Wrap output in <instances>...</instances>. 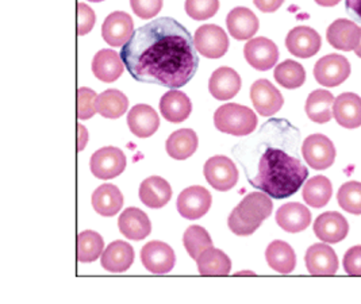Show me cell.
<instances>
[{
    "label": "cell",
    "mask_w": 361,
    "mask_h": 304,
    "mask_svg": "<svg viewBox=\"0 0 361 304\" xmlns=\"http://www.w3.org/2000/svg\"><path fill=\"white\" fill-rule=\"evenodd\" d=\"M336 97L328 90H315L306 100V114L315 123H328L333 116Z\"/></svg>",
    "instance_id": "32"
},
{
    "label": "cell",
    "mask_w": 361,
    "mask_h": 304,
    "mask_svg": "<svg viewBox=\"0 0 361 304\" xmlns=\"http://www.w3.org/2000/svg\"><path fill=\"white\" fill-rule=\"evenodd\" d=\"M272 200L265 193H247L241 203L231 211L230 230L235 236L247 237L253 234L272 214Z\"/></svg>",
    "instance_id": "3"
},
{
    "label": "cell",
    "mask_w": 361,
    "mask_h": 304,
    "mask_svg": "<svg viewBox=\"0 0 361 304\" xmlns=\"http://www.w3.org/2000/svg\"><path fill=\"white\" fill-rule=\"evenodd\" d=\"M212 193L204 187L192 186L181 191L178 197V211L183 218L195 221L207 214L212 207Z\"/></svg>",
    "instance_id": "11"
},
{
    "label": "cell",
    "mask_w": 361,
    "mask_h": 304,
    "mask_svg": "<svg viewBox=\"0 0 361 304\" xmlns=\"http://www.w3.org/2000/svg\"><path fill=\"white\" fill-rule=\"evenodd\" d=\"M98 95L94 90L82 87L78 90V118L80 121L91 119L97 114Z\"/></svg>",
    "instance_id": "41"
},
{
    "label": "cell",
    "mask_w": 361,
    "mask_h": 304,
    "mask_svg": "<svg viewBox=\"0 0 361 304\" xmlns=\"http://www.w3.org/2000/svg\"><path fill=\"white\" fill-rule=\"evenodd\" d=\"M333 116L344 128L355 130L361 126V97L353 92H344L336 97Z\"/></svg>",
    "instance_id": "19"
},
{
    "label": "cell",
    "mask_w": 361,
    "mask_h": 304,
    "mask_svg": "<svg viewBox=\"0 0 361 304\" xmlns=\"http://www.w3.org/2000/svg\"><path fill=\"white\" fill-rule=\"evenodd\" d=\"M247 64L257 71H268L279 60V49L274 41L265 37H257L247 41L244 48Z\"/></svg>",
    "instance_id": "12"
},
{
    "label": "cell",
    "mask_w": 361,
    "mask_h": 304,
    "mask_svg": "<svg viewBox=\"0 0 361 304\" xmlns=\"http://www.w3.org/2000/svg\"><path fill=\"white\" fill-rule=\"evenodd\" d=\"M340 1H341V0H315V3L319 4V6H322V7H334V6H337Z\"/></svg>",
    "instance_id": "48"
},
{
    "label": "cell",
    "mask_w": 361,
    "mask_h": 304,
    "mask_svg": "<svg viewBox=\"0 0 361 304\" xmlns=\"http://www.w3.org/2000/svg\"><path fill=\"white\" fill-rule=\"evenodd\" d=\"M219 10V0H185V13L195 20L213 18Z\"/></svg>",
    "instance_id": "40"
},
{
    "label": "cell",
    "mask_w": 361,
    "mask_h": 304,
    "mask_svg": "<svg viewBox=\"0 0 361 304\" xmlns=\"http://www.w3.org/2000/svg\"><path fill=\"white\" fill-rule=\"evenodd\" d=\"M276 222L287 233H300L312 224V214L300 203H287L278 209Z\"/></svg>",
    "instance_id": "28"
},
{
    "label": "cell",
    "mask_w": 361,
    "mask_h": 304,
    "mask_svg": "<svg viewBox=\"0 0 361 304\" xmlns=\"http://www.w3.org/2000/svg\"><path fill=\"white\" fill-rule=\"evenodd\" d=\"M197 269L202 276H228L231 261L222 250L209 248L197 260Z\"/></svg>",
    "instance_id": "33"
},
{
    "label": "cell",
    "mask_w": 361,
    "mask_h": 304,
    "mask_svg": "<svg viewBox=\"0 0 361 304\" xmlns=\"http://www.w3.org/2000/svg\"><path fill=\"white\" fill-rule=\"evenodd\" d=\"M305 262L312 276H333L338 271V257L326 243L310 246L306 252Z\"/></svg>",
    "instance_id": "16"
},
{
    "label": "cell",
    "mask_w": 361,
    "mask_h": 304,
    "mask_svg": "<svg viewBox=\"0 0 361 304\" xmlns=\"http://www.w3.org/2000/svg\"><path fill=\"white\" fill-rule=\"evenodd\" d=\"M183 243L188 255L197 260L206 249L213 246V240L202 226H190L183 236Z\"/></svg>",
    "instance_id": "38"
},
{
    "label": "cell",
    "mask_w": 361,
    "mask_h": 304,
    "mask_svg": "<svg viewBox=\"0 0 361 304\" xmlns=\"http://www.w3.org/2000/svg\"><path fill=\"white\" fill-rule=\"evenodd\" d=\"M103 248L104 241L97 231L87 230L80 233L78 237V258L80 262L97 261L102 256Z\"/></svg>",
    "instance_id": "37"
},
{
    "label": "cell",
    "mask_w": 361,
    "mask_h": 304,
    "mask_svg": "<svg viewBox=\"0 0 361 304\" xmlns=\"http://www.w3.org/2000/svg\"><path fill=\"white\" fill-rule=\"evenodd\" d=\"M321 35L309 26H296L287 34L286 47L299 59H310L321 49Z\"/></svg>",
    "instance_id": "15"
},
{
    "label": "cell",
    "mask_w": 361,
    "mask_h": 304,
    "mask_svg": "<svg viewBox=\"0 0 361 304\" xmlns=\"http://www.w3.org/2000/svg\"><path fill=\"white\" fill-rule=\"evenodd\" d=\"M314 233L317 238L328 243H338L346 238L349 224L341 214L330 211L321 214L314 222Z\"/></svg>",
    "instance_id": "18"
},
{
    "label": "cell",
    "mask_w": 361,
    "mask_h": 304,
    "mask_svg": "<svg viewBox=\"0 0 361 304\" xmlns=\"http://www.w3.org/2000/svg\"><path fill=\"white\" fill-rule=\"evenodd\" d=\"M333 195V187L328 177L315 176L303 187V199L307 206L314 208L325 207Z\"/></svg>",
    "instance_id": "35"
},
{
    "label": "cell",
    "mask_w": 361,
    "mask_h": 304,
    "mask_svg": "<svg viewBox=\"0 0 361 304\" xmlns=\"http://www.w3.org/2000/svg\"><path fill=\"white\" fill-rule=\"evenodd\" d=\"M78 128H79V152H82V149L85 147V145L88 144V131H87V128H84L82 125H78Z\"/></svg>",
    "instance_id": "47"
},
{
    "label": "cell",
    "mask_w": 361,
    "mask_h": 304,
    "mask_svg": "<svg viewBox=\"0 0 361 304\" xmlns=\"http://www.w3.org/2000/svg\"><path fill=\"white\" fill-rule=\"evenodd\" d=\"M253 3L262 13H275L281 7L284 0H253Z\"/></svg>",
    "instance_id": "45"
},
{
    "label": "cell",
    "mask_w": 361,
    "mask_h": 304,
    "mask_svg": "<svg viewBox=\"0 0 361 304\" xmlns=\"http://www.w3.org/2000/svg\"><path fill=\"white\" fill-rule=\"evenodd\" d=\"M90 168L94 176L102 180H110L119 176L125 171L126 156L115 146H106L92 154Z\"/></svg>",
    "instance_id": "9"
},
{
    "label": "cell",
    "mask_w": 361,
    "mask_h": 304,
    "mask_svg": "<svg viewBox=\"0 0 361 304\" xmlns=\"http://www.w3.org/2000/svg\"><path fill=\"white\" fill-rule=\"evenodd\" d=\"M241 274H255V273H252V272H240V273H235V276H241Z\"/></svg>",
    "instance_id": "50"
},
{
    "label": "cell",
    "mask_w": 361,
    "mask_h": 304,
    "mask_svg": "<svg viewBox=\"0 0 361 304\" xmlns=\"http://www.w3.org/2000/svg\"><path fill=\"white\" fill-rule=\"evenodd\" d=\"M328 42L334 49L350 51L357 48L361 41V28L349 19H337L328 28Z\"/></svg>",
    "instance_id": "17"
},
{
    "label": "cell",
    "mask_w": 361,
    "mask_h": 304,
    "mask_svg": "<svg viewBox=\"0 0 361 304\" xmlns=\"http://www.w3.org/2000/svg\"><path fill=\"white\" fill-rule=\"evenodd\" d=\"M163 0H130L133 13L141 19H152L163 10Z\"/></svg>",
    "instance_id": "42"
},
{
    "label": "cell",
    "mask_w": 361,
    "mask_h": 304,
    "mask_svg": "<svg viewBox=\"0 0 361 304\" xmlns=\"http://www.w3.org/2000/svg\"><path fill=\"white\" fill-rule=\"evenodd\" d=\"M197 53L206 59H221L229 50V38L225 30L216 25H203L194 35Z\"/></svg>",
    "instance_id": "6"
},
{
    "label": "cell",
    "mask_w": 361,
    "mask_h": 304,
    "mask_svg": "<svg viewBox=\"0 0 361 304\" xmlns=\"http://www.w3.org/2000/svg\"><path fill=\"white\" fill-rule=\"evenodd\" d=\"M192 111L190 97L178 90H171L160 99V112L165 121L171 123H181L188 119Z\"/></svg>",
    "instance_id": "25"
},
{
    "label": "cell",
    "mask_w": 361,
    "mask_h": 304,
    "mask_svg": "<svg viewBox=\"0 0 361 304\" xmlns=\"http://www.w3.org/2000/svg\"><path fill=\"white\" fill-rule=\"evenodd\" d=\"M214 125L221 133L244 137L257 128V116L247 106L228 103L221 106L214 114Z\"/></svg>",
    "instance_id": "4"
},
{
    "label": "cell",
    "mask_w": 361,
    "mask_h": 304,
    "mask_svg": "<svg viewBox=\"0 0 361 304\" xmlns=\"http://www.w3.org/2000/svg\"><path fill=\"white\" fill-rule=\"evenodd\" d=\"M125 71V63L114 50L102 49L94 56L92 72L95 78L104 83L118 80Z\"/></svg>",
    "instance_id": "24"
},
{
    "label": "cell",
    "mask_w": 361,
    "mask_h": 304,
    "mask_svg": "<svg viewBox=\"0 0 361 304\" xmlns=\"http://www.w3.org/2000/svg\"><path fill=\"white\" fill-rule=\"evenodd\" d=\"M102 267L111 273L126 272L134 261V249L125 241H114L102 255Z\"/></svg>",
    "instance_id": "26"
},
{
    "label": "cell",
    "mask_w": 361,
    "mask_h": 304,
    "mask_svg": "<svg viewBox=\"0 0 361 304\" xmlns=\"http://www.w3.org/2000/svg\"><path fill=\"white\" fill-rule=\"evenodd\" d=\"M203 175L214 190L225 193L238 183V169L226 156H214L206 161Z\"/></svg>",
    "instance_id": "5"
},
{
    "label": "cell",
    "mask_w": 361,
    "mask_h": 304,
    "mask_svg": "<svg viewBox=\"0 0 361 304\" xmlns=\"http://www.w3.org/2000/svg\"><path fill=\"white\" fill-rule=\"evenodd\" d=\"M346 11L361 20V0H345Z\"/></svg>",
    "instance_id": "46"
},
{
    "label": "cell",
    "mask_w": 361,
    "mask_h": 304,
    "mask_svg": "<svg viewBox=\"0 0 361 304\" xmlns=\"http://www.w3.org/2000/svg\"><path fill=\"white\" fill-rule=\"evenodd\" d=\"M274 76L281 87L287 90H296L305 84L306 71L303 65L294 60H286L281 64L276 65Z\"/></svg>",
    "instance_id": "36"
},
{
    "label": "cell",
    "mask_w": 361,
    "mask_h": 304,
    "mask_svg": "<svg viewBox=\"0 0 361 304\" xmlns=\"http://www.w3.org/2000/svg\"><path fill=\"white\" fill-rule=\"evenodd\" d=\"M337 202L346 212L361 215V183L349 181L343 184L337 193Z\"/></svg>",
    "instance_id": "39"
},
{
    "label": "cell",
    "mask_w": 361,
    "mask_h": 304,
    "mask_svg": "<svg viewBox=\"0 0 361 304\" xmlns=\"http://www.w3.org/2000/svg\"><path fill=\"white\" fill-rule=\"evenodd\" d=\"M307 176V168L298 159L280 149H267L252 184L271 197L286 199L299 191Z\"/></svg>",
    "instance_id": "2"
},
{
    "label": "cell",
    "mask_w": 361,
    "mask_h": 304,
    "mask_svg": "<svg viewBox=\"0 0 361 304\" xmlns=\"http://www.w3.org/2000/svg\"><path fill=\"white\" fill-rule=\"evenodd\" d=\"M138 196L147 207L161 208L171 200L172 188L163 177L150 176L141 183Z\"/></svg>",
    "instance_id": "27"
},
{
    "label": "cell",
    "mask_w": 361,
    "mask_h": 304,
    "mask_svg": "<svg viewBox=\"0 0 361 304\" xmlns=\"http://www.w3.org/2000/svg\"><path fill=\"white\" fill-rule=\"evenodd\" d=\"M241 85V76L233 68L221 66L210 78L209 91L216 100H229L240 92Z\"/></svg>",
    "instance_id": "20"
},
{
    "label": "cell",
    "mask_w": 361,
    "mask_h": 304,
    "mask_svg": "<svg viewBox=\"0 0 361 304\" xmlns=\"http://www.w3.org/2000/svg\"><path fill=\"white\" fill-rule=\"evenodd\" d=\"M128 126L138 138L152 137L160 126L157 112L148 104H137L128 114Z\"/></svg>",
    "instance_id": "23"
},
{
    "label": "cell",
    "mask_w": 361,
    "mask_h": 304,
    "mask_svg": "<svg viewBox=\"0 0 361 304\" xmlns=\"http://www.w3.org/2000/svg\"><path fill=\"white\" fill-rule=\"evenodd\" d=\"M129 109V99L118 90H107L98 95L97 111L107 119H118Z\"/></svg>",
    "instance_id": "34"
},
{
    "label": "cell",
    "mask_w": 361,
    "mask_h": 304,
    "mask_svg": "<svg viewBox=\"0 0 361 304\" xmlns=\"http://www.w3.org/2000/svg\"><path fill=\"white\" fill-rule=\"evenodd\" d=\"M123 206V195L114 184H103L92 193V207L102 217H114Z\"/></svg>",
    "instance_id": "30"
},
{
    "label": "cell",
    "mask_w": 361,
    "mask_h": 304,
    "mask_svg": "<svg viewBox=\"0 0 361 304\" xmlns=\"http://www.w3.org/2000/svg\"><path fill=\"white\" fill-rule=\"evenodd\" d=\"M344 269L349 276H361V245L350 248L345 253Z\"/></svg>",
    "instance_id": "44"
},
{
    "label": "cell",
    "mask_w": 361,
    "mask_h": 304,
    "mask_svg": "<svg viewBox=\"0 0 361 304\" xmlns=\"http://www.w3.org/2000/svg\"><path fill=\"white\" fill-rule=\"evenodd\" d=\"M252 103L262 116H272L284 104V97L279 90L267 79L255 81L250 87Z\"/></svg>",
    "instance_id": "13"
},
{
    "label": "cell",
    "mask_w": 361,
    "mask_h": 304,
    "mask_svg": "<svg viewBox=\"0 0 361 304\" xmlns=\"http://www.w3.org/2000/svg\"><path fill=\"white\" fill-rule=\"evenodd\" d=\"M88 1H92V3H100V1H104V0H88Z\"/></svg>",
    "instance_id": "51"
},
{
    "label": "cell",
    "mask_w": 361,
    "mask_h": 304,
    "mask_svg": "<svg viewBox=\"0 0 361 304\" xmlns=\"http://www.w3.org/2000/svg\"><path fill=\"white\" fill-rule=\"evenodd\" d=\"M199 140L197 133L191 128H180L173 131L165 144L166 153L175 160H185L197 152Z\"/></svg>",
    "instance_id": "29"
},
{
    "label": "cell",
    "mask_w": 361,
    "mask_h": 304,
    "mask_svg": "<svg viewBox=\"0 0 361 304\" xmlns=\"http://www.w3.org/2000/svg\"><path fill=\"white\" fill-rule=\"evenodd\" d=\"M141 262L149 272L165 274L173 269L176 256L173 249L165 242L152 241L141 250Z\"/></svg>",
    "instance_id": "10"
},
{
    "label": "cell",
    "mask_w": 361,
    "mask_h": 304,
    "mask_svg": "<svg viewBox=\"0 0 361 304\" xmlns=\"http://www.w3.org/2000/svg\"><path fill=\"white\" fill-rule=\"evenodd\" d=\"M95 20L97 16L90 6L82 1L78 3V34L85 35L91 32L95 26Z\"/></svg>",
    "instance_id": "43"
},
{
    "label": "cell",
    "mask_w": 361,
    "mask_h": 304,
    "mask_svg": "<svg viewBox=\"0 0 361 304\" xmlns=\"http://www.w3.org/2000/svg\"><path fill=\"white\" fill-rule=\"evenodd\" d=\"M268 265L281 274H288L295 269L296 256L294 249L284 241H274L265 252Z\"/></svg>",
    "instance_id": "31"
},
{
    "label": "cell",
    "mask_w": 361,
    "mask_h": 304,
    "mask_svg": "<svg viewBox=\"0 0 361 304\" xmlns=\"http://www.w3.org/2000/svg\"><path fill=\"white\" fill-rule=\"evenodd\" d=\"M350 76V64L341 54H328L317 61L314 78L322 87H338Z\"/></svg>",
    "instance_id": "8"
},
{
    "label": "cell",
    "mask_w": 361,
    "mask_h": 304,
    "mask_svg": "<svg viewBox=\"0 0 361 304\" xmlns=\"http://www.w3.org/2000/svg\"><path fill=\"white\" fill-rule=\"evenodd\" d=\"M226 26L233 38L245 41L259 32L260 22L252 10L247 7H235L228 14Z\"/></svg>",
    "instance_id": "21"
},
{
    "label": "cell",
    "mask_w": 361,
    "mask_h": 304,
    "mask_svg": "<svg viewBox=\"0 0 361 304\" xmlns=\"http://www.w3.org/2000/svg\"><path fill=\"white\" fill-rule=\"evenodd\" d=\"M355 53H356V56H357V57H360L361 59V41L360 44L357 45V48L355 49Z\"/></svg>",
    "instance_id": "49"
},
{
    "label": "cell",
    "mask_w": 361,
    "mask_h": 304,
    "mask_svg": "<svg viewBox=\"0 0 361 304\" xmlns=\"http://www.w3.org/2000/svg\"><path fill=\"white\" fill-rule=\"evenodd\" d=\"M134 32L132 16L123 11H114L107 16L102 26L103 39L113 48L128 44Z\"/></svg>",
    "instance_id": "14"
},
{
    "label": "cell",
    "mask_w": 361,
    "mask_h": 304,
    "mask_svg": "<svg viewBox=\"0 0 361 304\" xmlns=\"http://www.w3.org/2000/svg\"><path fill=\"white\" fill-rule=\"evenodd\" d=\"M303 159L315 171H325L336 160V147L326 135L312 134L302 145Z\"/></svg>",
    "instance_id": "7"
},
{
    "label": "cell",
    "mask_w": 361,
    "mask_h": 304,
    "mask_svg": "<svg viewBox=\"0 0 361 304\" xmlns=\"http://www.w3.org/2000/svg\"><path fill=\"white\" fill-rule=\"evenodd\" d=\"M119 54L134 80L172 90L190 83L199 65L194 38L169 16L137 29Z\"/></svg>",
    "instance_id": "1"
},
{
    "label": "cell",
    "mask_w": 361,
    "mask_h": 304,
    "mask_svg": "<svg viewBox=\"0 0 361 304\" xmlns=\"http://www.w3.org/2000/svg\"><path fill=\"white\" fill-rule=\"evenodd\" d=\"M119 231L129 240L141 241L147 238L152 231L149 217L140 208H126L118 219Z\"/></svg>",
    "instance_id": "22"
}]
</instances>
